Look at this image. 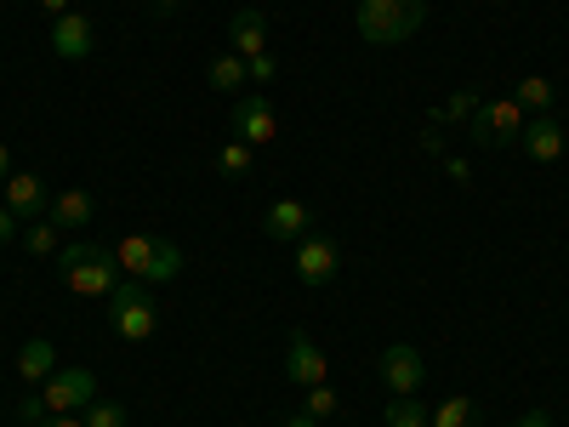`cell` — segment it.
Wrapping results in <instances>:
<instances>
[{"mask_svg": "<svg viewBox=\"0 0 569 427\" xmlns=\"http://www.w3.org/2000/svg\"><path fill=\"white\" fill-rule=\"evenodd\" d=\"M353 18L370 46H405L427 23V0H359Z\"/></svg>", "mask_w": 569, "mask_h": 427, "instance_id": "obj_1", "label": "cell"}, {"mask_svg": "<svg viewBox=\"0 0 569 427\" xmlns=\"http://www.w3.org/2000/svg\"><path fill=\"white\" fill-rule=\"evenodd\" d=\"M114 262L126 279H142V285H166L182 274V251L171 240H160V234H126L114 246Z\"/></svg>", "mask_w": 569, "mask_h": 427, "instance_id": "obj_2", "label": "cell"}, {"mask_svg": "<svg viewBox=\"0 0 569 427\" xmlns=\"http://www.w3.org/2000/svg\"><path fill=\"white\" fill-rule=\"evenodd\" d=\"M58 274H63V285H69L74 297H103V302H109V291L120 285V262L103 246H63L58 251Z\"/></svg>", "mask_w": 569, "mask_h": 427, "instance_id": "obj_3", "label": "cell"}, {"mask_svg": "<svg viewBox=\"0 0 569 427\" xmlns=\"http://www.w3.org/2000/svg\"><path fill=\"white\" fill-rule=\"evenodd\" d=\"M103 314H109V330L120 342H149L160 330V308H154V297H149V285H142V279H120L109 291Z\"/></svg>", "mask_w": 569, "mask_h": 427, "instance_id": "obj_4", "label": "cell"}, {"mask_svg": "<svg viewBox=\"0 0 569 427\" xmlns=\"http://www.w3.org/2000/svg\"><path fill=\"white\" fill-rule=\"evenodd\" d=\"M34 394H40L46 416H80L91 399H98V376H91L86 365H58Z\"/></svg>", "mask_w": 569, "mask_h": 427, "instance_id": "obj_5", "label": "cell"}, {"mask_svg": "<svg viewBox=\"0 0 569 427\" xmlns=\"http://www.w3.org/2000/svg\"><path fill=\"white\" fill-rule=\"evenodd\" d=\"M525 109H518L512 98H496V103H485L479 115L467 120V137L479 142V149H507V142H518L525 137Z\"/></svg>", "mask_w": 569, "mask_h": 427, "instance_id": "obj_6", "label": "cell"}, {"mask_svg": "<svg viewBox=\"0 0 569 427\" xmlns=\"http://www.w3.org/2000/svg\"><path fill=\"white\" fill-rule=\"evenodd\" d=\"M337 274H342L337 240H330V234H302V240H297V279L308 285V291H325Z\"/></svg>", "mask_w": 569, "mask_h": 427, "instance_id": "obj_7", "label": "cell"}, {"mask_svg": "<svg viewBox=\"0 0 569 427\" xmlns=\"http://www.w3.org/2000/svg\"><path fill=\"white\" fill-rule=\"evenodd\" d=\"M376 370H382V383H388V394H393V399H416V394H421V383H427L421 348H410V342H393V348H382Z\"/></svg>", "mask_w": 569, "mask_h": 427, "instance_id": "obj_8", "label": "cell"}, {"mask_svg": "<svg viewBox=\"0 0 569 427\" xmlns=\"http://www.w3.org/2000/svg\"><path fill=\"white\" fill-rule=\"evenodd\" d=\"M233 137L251 142V149H268L279 142V115L262 91H246V98H233Z\"/></svg>", "mask_w": 569, "mask_h": 427, "instance_id": "obj_9", "label": "cell"}, {"mask_svg": "<svg viewBox=\"0 0 569 427\" xmlns=\"http://www.w3.org/2000/svg\"><path fill=\"white\" fill-rule=\"evenodd\" d=\"M0 188H7V211L18 222H46V217H52V188H46L34 171H12Z\"/></svg>", "mask_w": 569, "mask_h": 427, "instance_id": "obj_10", "label": "cell"}, {"mask_svg": "<svg viewBox=\"0 0 569 427\" xmlns=\"http://www.w3.org/2000/svg\"><path fill=\"white\" fill-rule=\"evenodd\" d=\"M91 46H98V23H91L86 12H63V18H52V52H58L63 63L91 58Z\"/></svg>", "mask_w": 569, "mask_h": 427, "instance_id": "obj_11", "label": "cell"}, {"mask_svg": "<svg viewBox=\"0 0 569 427\" xmlns=\"http://www.w3.org/2000/svg\"><path fill=\"white\" fill-rule=\"evenodd\" d=\"M284 376H291V383H297L302 394H308V388H319L325 376H330L325 354L313 348V337H302V330H297V337H291V348H284Z\"/></svg>", "mask_w": 569, "mask_h": 427, "instance_id": "obj_12", "label": "cell"}, {"mask_svg": "<svg viewBox=\"0 0 569 427\" xmlns=\"http://www.w3.org/2000/svg\"><path fill=\"white\" fill-rule=\"evenodd\" d=\"M262 228H268V240L297 246L302 234H313V211H308L302 200H273V206H268V217H262Z\"/></svg>", "mask_w": 569, "mask_h": 427, "instance_id": "obj_13", "label": "cell"}, {"mask_svg": "<svg viewBox=\"0 0 569 427\" xmlns=\"http://www.w3.org/2000/svg\"><path fill=\"white\" fill-rule=\"evenodd\" d=\"M530 149V160H541V166H552V160H563V126H558V115H530L525 120V137H518Z\"/></svg>", "mask_w": 569, "mask_h": 427, "instance_id": "obj_14", "label": "cell"}, {"mask_svg": "<svg viewBox=\"0 0 569 427\" xmlns=\"http://www.w3.org/2000/svg\"><path fill=\"white\" fill-rule=\"evenodd\" d=\"M228 40H233L228 52H240L246 63L262 58V52H268V18H262L257 7H240V12H233V23H228Z\"/></svg>", "mask_w": 569, "mask_h": 427, "instance_id": "obj_15", "label": "cell"}, {"mask_svg": "<svg viewBox=\"0 0 569 427\" xmlns=\"http://www.w3.org/2000/svg\"><path fill=\"white\" fill-rule=\"evenodd\" d=\"M91 217H98V195H91V188H63V195H52V217H46V222L86 228Z\"/></svg>", "mask_w": 569, "mask_h": 427, "instance_id": "obj_16", "label": "cell"}, {"mask_svg": "<svg viewBox=\"0 0 569 427\" xmlns=\"http://www.w3.org/2000/svg\"><path fill=\"white\" fill-rule=\"evenodd\" d=\"M52 370H58V348L46 342V337H29V342L18 348V376H23L29 388H40Z\"/></svg>", "mask_w": 569, "mask_h": 427, "instance_id": "obj_17", "label": "cell"}, {"mask_svg": "<svg viewBox=\"0 0 569 427\" xmlns=\"http://www.w3.org/2000/svg\"><path fill=\"white\" fill-rule=\"evenodd\" d=\"M206 80H211V86L222 91V98H246V86H251V69H246V58H240V52H222V58H211Z\"/></svg>", "mask_w": 569, "mask_h": 427, "instance_id": "obj_18", "label": "cell"}, {"mask_svg": "<svg viewBox=\"0 0 569 427\" xmlns=\"http://www.w3.org/2000/svg\"><path fill=\"white\" fill-rule=\"evenodd\" d=\"M251 166H257V149H251V142H240V137H228L222 149H217V171H222L228 182L251 177Z\"/></svg>", "mask_w": 569, "mask_h": 427, "instance_id": "obj_19", "label": "cell"}, {"mask_svg": "<svg viewBox=\"0 0 569 427\" xmlns=\"http://www.w3.org/2000/svg\"><path fill=\"white\" fill-rule=\"evenodd\" d=\"M512 103L525 109V115H552V80L547 75H525L512 91Z\"/></svg>", "mask_w": 569, "mask_h": 427, "instance_id": "obj_20", "label": "cell"}, {"mask_svg": "<svg viewBox=\"0 0 569 427\" xmlns=\"http://www.w3.org/2000/svg\"><path fill=\"white\" fill-rule=\"evenodd\" d=\"M433 427H485V416H479V405H472L467 394H456V399H445L433 410Z\"/></svg>", "mask_w": 569, "mask_h": 427, "instance_id": "obj_21", "label": "cell"}, {"mask_svg": "<svg viewBox=\"0 0 569 427\" xmlns=\"http://www.w3.org/2000/svg\"><path fill=\"white\" fill-rule=\"evenodd\" d=\"M23 251L29 257H58L63 246H58V222H29L23 228Z\"/></svg>", "mask_w": 569, "mask_h": 427, "instance_id": "obj_22", "label": "cell"}, {"mask_svg": "<svg viewBox=\"0 0 569 427\" xmlns=\"http://www.w3.org/2000/svg\"><path fill=\"white\" fill-rule=\"evenodd\" d=\"M388 427H433V416L421 410V399H388Z\"/></svg>", "mask_w": 569, "mask_h": 427, "instance_id": "obj_23", "label": "cell"}, {"mask_svg": "<svg viewBox=\"0 0 569 427\" xmlns=\"http://www.w3.org/2000/svg\"><path fill=\"white\" fill-rule=\"evenodd\" d=\"M479 109H485V98H479V91H456V98L439 109V120H445V126H450V120H456V126H467V120L479 115Z\"/></svg>", "mask_w": 569, "mask_h": 427, "instance_id": "obj_24", "label": "cell"}, {"mask_svg": "<svg viewBox=\"0 0 569 427\" xmlns=\"http://www.w3.org/2000/svg\"><path fill=\"white\" fill-rule=\"evenodd\" d=\"M80 416H86V427H126V405H114V399H91Z\"/></svg>", "mask_w": 569, "mask_h": 427, "instance_id": "obj_25", "label": "cell"}, {"mask_svg": "<svg viewBox=\"0 0 569 427\" xmlns=\"http://www.w3.org/2000/svg\"><path fill=\"white\" fill-rule=\"evenodd\" d=\"M302 410H308V416H319V421H325V416H337V388H330V383H319V388H308V399H302Z\"/></svg>", "mask_w": 569, "mask_h": 427, "instance_id": "obj_26", "label": "cell"}, {"mask_svg": "<svg viewBox=\"0 0 569 427\" xmlns=\"http://www.w3.org/2000/svg\"><path fill=\"white\" fill-rule=\"evenodd\" d=\"M421 155H433V160H445V120H439V109L427 115V126H421Z\"/></svg>", "mask_w": 569, "mask_h": 427, "instance_id": "obj_27", "label": "cell"}, {"mask_svg": "<svg viewBox=\"0 0 569 427\" xmlns=\"http://www.w3.org/2000/svg\"><path fill=\"white\" fill-rule=\"evenodd\" d=\"M246 69H251V80H273V75H279V58H273V52H262V58H251Z\"/></svg>", "mask_w": 569, "mask_h": 427, "instance_id": "obj_28", "label": "cell"}, {"mask_svg": "<svg viewBox=\"0 0 569 427\" xmlns=\"http://www.w3.org/2000/svg\"><path fill=\"white\" fill-rule=\"evenodd\" d=\"M445 177H450L456 188H461V182H472V171H467V160H461V155H445Z\"/></svg>", "mask_w": 569, "mask_h": 427, "instance_id": "obj_29", "label": "cell"}, {"mask_svg": "<svg viewBox=\"0 0 569 427\" xmlns=\"http://www.w3.org/2000/svg\"><path fill=\"white\" fill-rule=\"evenodd\" d=\"M18 416H23V421H40V416H46V405H40V394H29V399H18Z\"/></svg>", "mask_w": 569, "mask_h": 427, "instance_id": "obj_30", "label": "cell"}, {"mask_svg": "<svg viewBox=\"0 0 569 427\" xmlns=\"http://www.w3.org/2000/svg\"><path fill=\"white\" fill-rule=\"evenodd\" d=\"M29 427H86V416H40V421H29Z\"/></svg>", "mask_w": 569, "mask_h": 427, "instance_id": "obj_31", "label": "cell"}, {"mask_svg": "<svg viewBox=\"0 0 569 427\" xmlns=\"http://www.w3.org/2000/svg\"><path fill=\"white\" fill-rule=\"evenodd\" d=\"M12 234H18V217H12L7 206H0V246H12Z\"/></svg>", "mask_w": 569, "mask_h": 427, "instance_id": "obj_32", "label": "cell"}, {"mask_svg": "<svg viewBox=\"0 0 569 427\" xmlns=\"http://www.w3.org/2000/svg\"><path fill=\"white\" fill-rule=\"evenodd\" d=\"M279 427H319V416H308V410H291V416H284Z\"/></svg>", "mask_w": 569, "mask_h": 427, "instance_id": "obj_33", "label": "cell"}, {"mask_svg": "<svg viewBox=\"0 0 569 427\" xmlns=\"http://www.w3.org/2000/svg\"><path fill=\"white\" fill-rule=\"evenodd\" d=\"M518 427H552V416H547V410H530V416L518 421Z\"/></svg>", "mask_w": 569, "mask_h": 427, "instance_id": "obj_34", "label": "cell"}, {"mask_svg": "<svg viewBox=\"0 0 569 427\" xmlns=\"http://www.w3.org/2000/svg\"><path fill=\"white\" fill-rule=\"evenodd\" d=\"M7 177H12V149L0 142V182H7Z\"/></svg>", "mask_w": 569, "mask_h": 427, "instance_id": "obj_35", "label": "cell"}, {"mask_svg": "<svg viewBox=\"0 0 569 427\" xmlns=\"http://www.w3.org/2000/svg\"><path fill=\"white\" fill-rule=\"evenodd\" d=\"M40 7L52 12V18H63V12H69V0H40Z\"/></svg>", "mask_w": 569, "mask_h": 427, "instance_id": "obj_36", "label": "cell"}, {"mask_svg": "<svg viewBox=\"0 0 569 427\" xmlns=\"http://www.w3.org/2000/svg\"><path fill=\"white\" fill-rule=\"evenodd\" d=\"M149 7H154V12H177V0H149Z\"/></svg>", "mask_w": 569, "mask_h": 427, "instance_id": "obj_37", "label": "cell"}, {"mask_svg": "<svg viewBox=\"0 0 569 427\" xmlns=\"http://www.w3.org/2000/svg\"><path fill=\"white\" fill-rule=\"evenodd\" d=\"M490 7H507V0H490Z\"/></svg>", "mask_w": 569, "mask_h": 427, "instance_id": "obj_38", "label": "cell"}]
</instances>
